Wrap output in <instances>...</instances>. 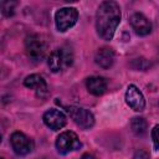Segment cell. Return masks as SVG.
Listing matches in <instances>:
<instances>
[{
    "instance_id": "obj_1",
    "label": "cell",
    "mask_w": 159,
    "mask_h": 159,
    "mask_svg": "<svg viewBox=\"0 0 159 159\" xmlns=\"http://www.w3.org/2000/svg\"><path fill=\"white\" fill-rule=\"evenodd\" d=\"M120 21V7L114 1H103L96 14V29L99 37L112 40Z\"/></svg>"
},
{
    "instance_id": "obj_2",
    "label": "cell",
    "mask_w": 159,
    "mask_h": 159,
    "mask_svg": "<svg viewBox=\"0 0 159 159\" xmlns=\"http://www.w3.org/2000/svg\"><path fill=\"white\" fill-rule=\"evenodd\" d=\"M25 50L27 56L34 61H42L47 53L48 43L42 35H30L25 40Z\"/></svg>"
},
{
    "instance_id": "obj_3",
    "label": "cell",
    "mask_w": 159,
    "mask_h": 159,
    "mask_svg": "<svg viewBox=\"0 0 159 159\" xmlns=\"http://www.w3.org/2000/svg\"><path fill=\"white\" fill-rule=\"evenodd\" d=\"M73 62V53L68 47H60L52 51L48 56L47 63L52 72H62L67 70Z\"/></svg>"
},
{
    "instance_id": "obj_4",
    "label": "cell",
    "mask_w": 159,
    "mask_h": 159,
    "mask_svg": "<svg viewBox=\"0 0 159 159\" xmlns=\"http://www.w3.org/2000/svg\"><path fill=\"white\" fill-rule=\"evenodd\" d=\"M78 19V11L75 7H62L55 14V22L58 31L65 32L71 29Z\"/></svg>"
},
{
    "instance_id": "obj_5",
    "label": "cell",
    "mask_w": 159,
    "mask_h": 159,
    "mask_svg": "<svg viewBox=\"0 0 159 159\" xmlns=\"http://www.w3.org/2000/svg\"><path fill=\"white\" fill-rule=\"evenodd\" d=\"M81 142L75 132L66 130L61 133L56 139V149L60 154H67L70 152L77 150L81 148Z\"/></svg>"
},
{
    "instance_id": "obj_6",
    "label": "cell",
    "mask_w": 159,
    "mask_h": 159,
    "mask_svg": "<svg viewBox=\"0 0 159 159\" xmlns=\"http://www.w3.org/2000/svg\"><path fill=\"white\" fill-rule=\"evenodd\" d=\"M67 113L72 118V120L82 129H89L94 124V117L93 114L81 107H67Z\"/></svg>"
},
{
    "instance_id": "obj_7",
    "label": "cell",
    "mask_w": 159,
    "mask_h": 159,
    "mask_svg": "<svg viewBox=\"0 0 159 159\" xmlns=\"http://www.w3.org/2000/svg\"><path fill=\"white\" fill-rule=\"evenodd\" d=\"M10 143L14 152L19 155H26L34 149V142L21 132H14L10 137Z\"/></svg>"
},
{
    "instance_id": "obj_8",
    "label": "cell",
    "mask_w": 159,
    "mask_h": 159,
    "mask_svg": "<svg viewBox=\"0 0 159 159\" xmlns=\"http://www.w3.org/2000/svg\"><path fill=\"white\" fill-rule=\"evenodd\" d=\"M125 102L135 112H140L145 107V99L143 97V93L134 84L128 86L125 92Z\"/></svg>"
},
{
    "instance_id": "obj_9",
    "label": "cell",
    "mask_w": 159,
    "mask_h": 159,
    "mask_svg": "<svg viewBox=\"0 0 159 159\" xmlns=\"http://www.w3.org/2000/svg\"><path fill=\"white\" fill-rule=\"evenodd\" d=\"M66 122H67L66 116L58 109L51 108V109L46 111L43 114V123L52 130L61 129L62 127H65Z\"/></svg>"
},
{
    "instance_id": "obj_10",
    "label": "cell",
    "mask_w": 159,
    "mask_h": 159,
    "mask_svg": "<svg viewBox=\"0 0 159 159\" xmlns=\"http://www.w3.org/2000/svg\"><path fill=\"white\" fill-rule=\"evenodd\" d=\"M130 26L134 32L139 36H145L152 32V22L140 12H135L129 19Z\"/></svg>"
},
{
    "instance_id": "obj_11",
    "label": "cell",
    "mask_w": 159,
    "mask_h": 159,
    "mask_svg": "<svg viewBox=\"0 0 159 159\" xmlns=\"http://www.w3.org/2000/svg\"><path fill=\"white\" fill-rule=\"evenodd\" d=\"M24 84L30 88V89H34L37 96L42 97L47 93V84H46V81L43 80L42 76L37 75V73H34V75H30L27 76L25 80H24Z\"/></svg>"
},
{
    "instance_id": "obj_12",
    "label": "cell",
    "mask_w": 159,
    "mask_h": 159,
    "mask_svg": "<svg viewBox=\"0 0 159 159\" xmlns=\"http://www.w3.org/2000/svg\"><path fill=\"white\" fill-rule=\"evenodd\" d=\"M86 87H87L88 92L92 93L93 96H101L107 89V81H106V78H103L101 76H92V77L87 78Z\"/></svg>"
},
{
    "instance_id": "obj_13",
    "label": "cell",
    "mask_w": 159,
    "mask_h": 159,
    "mask_svg": "<svg viewBox=\"0 0 159 159\" xmlns=\"http://www.w3.org/2000/svg\"><path fill=\"white\" fill-rule=\"evenodd\" d=\"M96 63L102 67V68H109L113 62H114V52L112 51V48H108V47H103L101 50L97 51L96 53Z\"/></svg>"
},
{
    "instance_id": "obj_14",
    "label": "cell",
    "mask_w": 159,
    "mask_h": 159,
    "mask_svg": "<svg viewBox=\"0 0 159 159\" xmlns=\"http://www.w3.org/2000/svg\"><path fill=\"white\" fill-rule=\"evenodd\" d=\"M130 127H132V130L134 134L137 135H144L147 133V122L144 118H140V117H135L132 119L130 122Z\"/></svg>"
},
{
    "instance_id": "obj_15",
    "label": "cell",
    "mask_w": 159,
    "mask_h": 159,
    "mask_svg": "<svg viewBox=\"0 0 159 159\" xmlns=\"http://www.w3.org/2000/svg\"><path fill=\"white\" fill-rule=\"evenodd\" d=\"M152 139H153L154 147H155L157 149H159V124L155 125V127L152 129Z\"/></svg>"
},
{
    "instance_id": "obj_16",
    "label": "cell",
    "mask_w": 159,
    "mask_h": 159,
    "mask_svg": "<svg viewBox=\"0 0 159 159\" xmlns=\"http://www.w3.org/2000/svg\"><path fill=\"white\" fill-rule=\"evenodd\" d=\"M134 159H149V154L144 150H138L134 154Z\"/></svg>"
},
{
    "instance_id": "obj_17",
    "label": "cell",
    "mask_w": 159,
    "mask_h": 159,
    "mask_svg": "<svg viewBox=\"0 0 159 159\" xmlns=\"http://www.w3.org/2000/svg\"><path fill=\"white\" fill-rule=\"evenodd\" d=\"M80 159H96V158H94L92 154H88V153H87V154H83Z\"/></svg>"
},
{
    "instance_id": "obj_18",
    "label": "cell",
    "mask_w": 159,
    "mask_h": 159,
    "mask_svg": "<svg viewBox=\"0 0 159 159\" xmlns=\"http://www.w3.org/2000/svg\"><path fill=\"white\" fill-rule=\"evenodd\" d=\"M1 159H2V158H1Z\"/></svg>"
}]
</instances>
